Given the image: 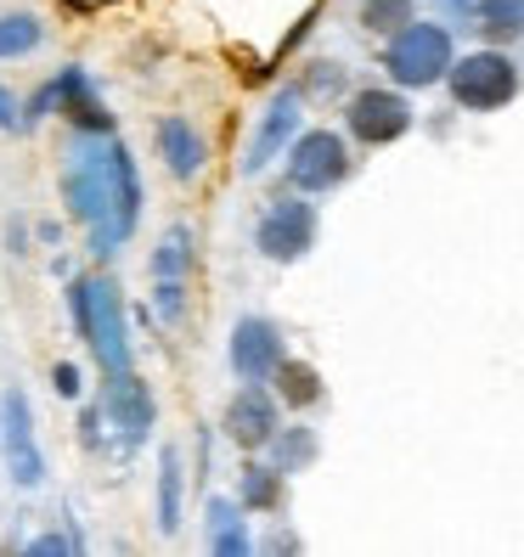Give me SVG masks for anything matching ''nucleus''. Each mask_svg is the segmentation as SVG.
<instances>
[{"mask_svg": "<svg viewBox=\"0 0 524 557\" xmlns=\"http://www.w3.org/2000/svg\"><path fill=\"white\" fill-rule=\"evenodd\" d=\"M62 209L74 225H85V243L96 259L119 253L142 225V175L130 147L113 136L74 129L69 158H62Z\"/></svg>", "mask_w": 524, "mask_h": 557, "instance_id": "f257e3e1", "label": "nucleus"}, {"mask_svg": "<svg viewBox=\"0 0 524 557\" xmlns=\"http://www.w3.org/2000/svg\"><path fill=\"white\" fill-rule=\"evenodd\" d=\"M153 422H158V406H153V388L136 377V372H108L102 395H96V406L85 411L80 434L90 450L113 445L119 456H136L147 440H153Z\"/></svg>", "mask_w": 524, "mask_h": 557, "instance_id": "f03ea898", "label": "nucleus"}, {"mask_svg": "<svg viewBox=\"0 0 524 557\" xmlns=\"http://www.w3.org/2000/svg\"><path fill=\"white\" fill-rule=\"evenodd\" d=\"M69 315L80 326V338L90 349V360L102 372H124L130 367V326H124V293L113 276H74L69 282Z\"/></svg>", "mask_w": 524, "mask_h": 557, "instance_id": "7ed1b4c3", "label": "nucleus"}, {"mask_svg": "<svg viewBox=\"0 0 524 557\" xmlns=\"http://www.w3.org/2000/svg\"><path fill=\"white\" fill-rule=\"evenodd\" d=\"M451 57H456L451 28H446V23H417V17H412L406 28H395V35H389L383 69H389V79H395L401 90H429V85L446 79Z\"/></svg>", "mask_w": 524, "mask_h": 557, "instance_id": "20e7f679", "label": "nucleus"}, {"mask_svg": "<svg viewBox=\"0 0 524 557\" xmlns=\"http://www.w3.org/2000/svg\"><path fill=\"white\" fill-rule=\"evenodd\" d=\"M446 85H451V102L468 108V113H497L519 96V62L497 46L485 51H468V57H451L446 69Z\"/></svg>", "mask_w": 524, "mask_h": 557, "instance_id": "39448f33", "label": "nucleus"}, {"mask_svg": "<svg viewBox=\"0 0 524 557\" xmlns=\"http://www.w3.org/2000/svg\"><path fill=\"white\" fill-rule=\"evenodd\" d=\"M316 203H305V191H288V198H271L266 214L254 225V248L271 259V265H293V259H305L316 248Z\"/></svg>", "mask_w": 524, "mask_h": 557, "instance_id": "423d86ee", "label": "nucleus"}, {"mask_svg": "<svg viewBox=\"0 0 524 557\" xmlns=\"http://www.w3.org/2000/svg\"><path fill=\"white\" fill-rule=\"evenodd\" d=\"M350 175V147L339 129H300L288 141V186L305 191V198H321V191L344 186Z\"/></svg>", "mask_w": 524, "mask_h": 557, "instance_id": "0eeeda50", "label": "nucleus"}, {"mask_svg": "<svg viewBox=\"0 0 524 557\" xmlns=\"http://www.w3.org/2000/svg\"><path fill=\"white\" fill-rule=\"evenodd\" d=\"M0 462H7L17 490H40L46 484V450H40L35 411H28L23 388H7V395H0Z\"/></svg>", "mask_w": 524, "mask_h": 557, "instance_id": "6e6552de", "label": "nucleus"}, {"mask_svg": "<svg viewBox=\"0 0 524 557\" xmlns=\"http://www.w3.org/2000/svg\"><path fill=\"white\" fill-rule=\"evenodd\" d=\"M344 129L362 147H389V141H401L406 129H412V102L401 90H355L350 102H344Z\"/></svg>", "mask_w": 524, "mask_h": 557, "instance_id": "1a4fd4ad", "label": "nucleus"}, {"mask_svg": "<svg viewBox=\"0 0 524 557\" xmlns=\"http://www.w3.org/2000/svg\"><path fill=\"white\" fill-rule=\"evenodd\" d=\"M282 326L266 315H243L226 338V367H232L237 383H271V372L282 367Z\"/></svg>", "mask_w": 524, "mask_h": 557, "instance_id": "9d476101", "label": "nucleus"}, {"mask_svg": "<svg viewBox=\"0 0 524 557\" xmlns=\"http://www.w3.org/2000/svg\"><path fill=\"white\" fill-rule=\"evenodd\" d=\"M226 440L243 445V450H266V440L282 429V417H277V395L266 383H243L232 400H226Z\"/></svg>", "mask_w": 524, "mask_h": 557, "instance_id": "9b49d317", "label": "nucleus"}, {"mask_svg": "<svg viewBox=\"0 0 524 557\" xmlns=\"http://www.w3.org/2000/svg\"><path fill=\"white\" fill-rule=\"evenodd\" d=\"M293 136H300V90H277L271 108L259 113L248 147H243V175H259L271 158H282Z\"/></svg>", "mask_w": 524, "mask_h": 557, "instance_id": "f8f14e48", "label": "nucleus"}, {"mask_svg": "<svg viewBox=\"0 0 524 557\" xmlns=\"http://www.w3.org/2000/svg\"><path fill=\"white\" fill-rule=\"evenodd\" d=\"M153 141H158V158H163V170H170L181 186H192L204 175V163H209V141L198 136V124H192L186 113H163L158 129H153Z\"/></svg>", "mask_w": 524, "mask_h": 557, "instance_id": "ddd939ff", "label": "nucleus"}, {"mask_svg": "<svg viewBox=\"0 0 524 557\" xmlns=\"http://www.w3.org/2000/svg\"><path fill=\"white\" fill-rule=\"evenodd\" d=\"M204 546L215 557H248L254 552V535H248V518H243L237 496H209V507H204Z\"/></svg>", "mask_w": 524, "mask_h": 557, "instance_id": "4468645a", "label": "nucleus"}, {"mask_svg": "<svg viewBox=\"0 0 524 557\" xmlns=\"http://www.w3.org/2000/svg\"><path fill=\"white\" fill-rule=\"evenodd\" d=\"M57 102L69 108V124H74V129H90V136H108V129H113V113L96 102L85 69H62V74H57Z\"/></svg>", "mask_w": 524, "mask_h": 557, "instance_id": "2eb2a0df", "label": "nucleus"}, {"mask_svg": "<svg viewBox=\"0 0 524 557\" xmlns=\"http://www.w3.org/2000/svg\"><path fill=\"white\" fill-rule=\"evenodd\" d=\"M186 518V462L175 445H158V535H175Z\"/></svg>", "mask_w": 524, "mask_h": 557, "instance_id": "dca6fc26", "label": "nucleus"}, {"mask_svg": "<svg viewBox=\"0 0 524 557\" xmlns=\"http://www.w3.org/2000/svg\"><path fill=\"white\" fill-rule=\"evenodd\" d=\"M474 28L485 40H524V0H474Z\"/></svg>", "mask_w": 524, "mask_h": 557, "instance_id": "f3484780", "label": "nucleus"}, {"mask_svg": "<svg viewBox=\"0 0 524 557\" xmlns=\"http://www.w3.org/2000/svg\"><path fill=\"white\" fill-rule=\"evenodd\" d=\"M40 40H46V23L35 12H0V62L40 51Z\"/></svg>", "mask_w": 524, "mask_h": 557, "instance_id": "a211bd4d", "label": "nucleus"}, {"mask_svg": "<svg viewBox=\"0 0 524 557\" xmlns=\"http://www.w3.org/2000/svg\"><path fill=\"white\" fill-rule=\"evenodd\" d=\"M237 502H243V512H271L282 502V473L271 462H248L243 484H237Z\"/></svg>", "mask_w": 524, "mask_h": 557, "instance_id": "6ab92c4d", "label": "nucleus"}, {"mask_svg": "<svg viewBox=\"0 0 524 557\" xmlns=\"http://www.w3.org/2000/svg\"><path fill=\"white\" fill-rule=\"evenodd\" d=\"M266 456H271L277 473H300L305 462H316V434L310 429H277L266 440Z\"/></svg>", "mask_w": 524, "mask_h": 557, "instance_id": "aec40b11", "label": "nucleus"}, {"mask_svg": "<svg viewBox=\"0 0 524 557\" xmlns=\"http://www.w3.org/2000/svg\"><path fill=\"white\" fill-rule=\"evenodd\" d=\"M271 383H277V395L288 406H316L321 400V377H316V367H305V360H288L282 355V367L271 372Z\"/></svg>", "mask_w": 524, "mask_h": 557, "instance_id": "412c9836", "label": "nucleus"}, {"mask_svg": "<svg viewBox=\"0 0 524 557\" xmlns=\"http://www.w3.org/2000/svg\"><path fill=\"white\" fill-rule=\"evenodd\" d=\"M186 271H192V232L186 225H170L153 248V276H181L186 282Z\"/></svg>", "mask_w": 524, "mask_h": 557, "instance_id": "4be33fe9", "label": "nucleus"}, {"mask_svg": "<svg viewBox=\"0 0 524 557\" xmlns=\"http://www.w3.org/2000/svg\"><path fill=\"white\" fill-rule=\"evenodd\" d=\"M417 0H362V28L367 35H395V28L412 23Z\"/></svg>", "mask_w": 524, "mask_h": 557, "instance_id": "5701e85b", "label": "nucleus"}, {"mask_svg": "<svg viewBox=\"0 0 524 557\" xmlns=\"http://www.w3.org/2000/svg\"><path fill=\"white\" fill-rule=\"evenodd\" d=\"M153 305H158L163 321H181V310H186V282H181V276H158Z\"/></svg>", "mask_w": 524, "mask_h": 557, "instance_id": "b1692460", "label": "nucleus"}, {"mask_svg": "<svg viewBox=\"0 0 524 557\" xmlns=\"http://www.w3.org/2000/svg\"><path fill=\"white\" fill-rule=\"evenodd\" d=\"M51 383H57V395L62 400H80V367H74V360H57V367H51Z\"/></svg>", "mask_w": 524, "mask_h": 557, "instance_id": "393cba45", "label": "nucleus"}, {"mask_svg": "<svg viewBox=\"0 0 524 557\" xmlns=\"http://www.w3.org/2000/svg\"><path fill=\"white\" fill-rule=\"evenodd\" d=\"M17 129H23V102L0 85V136H17Z\"/></svg>", "mask_w": 524, "mask_h": 557, "instance_id": "a878e982", "label": "nucleus"}, {"mask_svg": "<svg viewBox=\"0 0 524 557\" xmlns=\"http://www.w3.org/2000/svg\"><path fill=\"white\" fill-rule=\"evenodd\" d=\"M62 552H80V541H62V535H35L28 541V557H62Z\"/></svg>", "mask_w": 524, "mask_h": 557, "instance_id": "bb28decb", "label": "nucleus"}, {"mask_svg": "<svg viewBox=\"0 0 524 557\" xmlns=\"http://www.w3.org/2000/svg\"><path fill=\"white\" fill-rule=\"evenodd\" d=\"M440 7H446L456 23H474V0H440Z\"/></svg>", "mask_w": 524, "mask_h": 557, "instance_id": "cd10ccee", "label": "nucleus"}]
</instances>
